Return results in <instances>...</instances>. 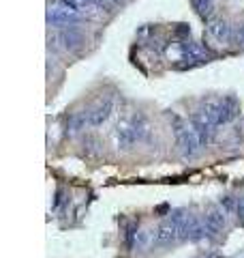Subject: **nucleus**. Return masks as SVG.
Segmentation results:
<instances>
[]
</instances>
